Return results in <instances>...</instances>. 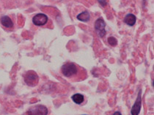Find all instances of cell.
<instances>
[{
  "mask_svg": "<svg viewBox=\"0 0 154 115\" xmlns=\"http://www.w3.org/2000/svg\"><path fill=\"white\" fill-rule=\"evenodd\" d=\"M0 22L4 26H5L7 28H12L13 26V21L11 20V18L8 16H2L0 19Z\"/></svg>",
  "mask_w": 154,
  "mask_h": 115,
  "instance_id": "obj_7",
  "label": "cell"
},
{
  "mask_svg": "<svg viewBox=\"0 0 154 115\" xmlns=\"http://www.w3.org/2000/svg\"><path fill=\"white\" fill-rule=\"evenodd\" d=\"M71 98L73 102L76 103V104H81V103L84 102V100H85V97H84L83 95L79 94V93L73 95Z\"/></svg>",
  "mask_w": 154,
  "mask_h": 115,
  "instance_id": "obj_10",
  "label": "cell"
},
{
  "mask_svg": "<svg viewBox=\"0 0 154 115\" xmlns=\"http://www.w3.org/2000/svg\"><path fill=\"white\" fill-rule=\"evenodd\" d=\"M113 115H122L121 113L120 112V111H116V112L114 113Z\"/></svg>",
  "mask_w": 154,
  "mask_h": 115,
  "instance_id": "obj_13",
  "label": "cell"
},
{
  "mask_svg": "<svg viewBox=\"0 0 154 115\" xmlns=\"http://www.w3.org/2000/svg\"><path fill=\"white\" fill-rule=\"evenodd\" d=\"M38 76L34 71H28L24 76V81L28 86H34L38 83Z\"/></svg>",
  "mask_w": 154,
  "mask_h": 115,
  "instance_id": "obj_2",
  "label": "cell"
},
{
  "mask_svg": "<svg viewBox=\"0 0 154 115\" xmlns=\"http://www.w3.org/2000/svg\"><path fill=\"white\" fill-rule=\"evenodd\" d=\"M141 89L139 91L138 95H137V100L135 101L134 104L132 106L131 110V115H139L142 106V98H141Z\"/></svg>",
  "mask_w": 154,
  "mask_h": 115,
  "instance_id": "obj_5",
  "label": "cell"
},
{
  "mask_svg": "<svg viewBox=\"0 0 154 115\" xmlns=\"http://www.w3.org/2000/svg\"><path fill=\"white\" fill-rule=\"evenodd\" d=\"M108 43L111 45L112 46H115L118 44V41H117L116 38H114V37H109L108 38Z\"/></svg>",
  "mask_w": 154,
  "mask_h": 115,
  "instance_id": "obj_11",
  "label": "cell"
},
{
  "mask_svg": "<svg viewBox=\"0 0 154 115\" xmlns=\"http://www.w3.org/2000/svg\"><path fill=\"white\" fill-rule=\"evenodd\" d=\"M98 2H99L100 4H101L103 7L106 6V0H98Z\"/></svg>",
  "mask_w": 154,
  "mask_h": 115,
  "instance_id": "obj_12",
  "label": "cell"
},
{
  "mask_svg": "<svg viewBox=\"0 0 154 115\" xmlns=\"http://www.w3.org/2000/svg\"><path fill=\"white\" fill-rule=\"evenodd\" d=\"M48 109L43 105H37L28 110V115H47Z\"/></svg>",
  "mask_w": 154,
  "mask_h": 115,
  "instance_id": "obj_3",
  "label": "cell"
},
{
  "mask_svg": "<svg viewBox=\"0 0 154 115\" xmlns=\"http://www.w3.org/2000/svg\"><path fill=\"white\" fill-rule=\"evenodd\" d=\"M136 21H137L136 16H135L134 14H131V13L127 15L124 18V22L130 26H133L135 24V23H136Z\"/></svg>",
  "mask_w": 154,
  "mask_h": 115,
  "instance_id": "obj_8",
  "label": "cell"
},
{
  "mask_svg": "<svg viewBox=\"0 0 154 115\" xmlns=\"http://www.w3.org/2000/svg\"><path fill=\"white\" fill-rule=\"evenodd\" d=\"M105 26H106V24H105L103 18H98L95 22V29L96 31L97 34L101 38H103L106 35Z\"/></svg>",
  "mask_w": 154,
  "mask_h": 115,
  "instance_id": "obj_4",
  "label": "cell"
},
{
  "mask_svg": "<svg viewBox=\"0 0 154 115\" xmlns=\"http://www.w3.org/2000/svg\"><path fill=\"white\" fill-rule=\"evenodd\" d=\"M62 73L65 77H72L78 73V68L73 63H66L62 67Z\"/></svg>",
  "mask_w": 154,
  "mask_h": 115,
  "instance_id": "obj_1",
  "label": "cell"
},
{
  "mask_svg": "<svg viewBox=\"0 0 154 115\" xmlns=\"http://www.w3.org/2000/svg\"><path fill=\"white\" fill-rule=\"evenodd\" d=\"M48 17L43 13H38L32 18L33 24L36 26H43L47 23Z\"/></svg>",
  "mask_w": 154,
  "mask_h": 115,
  "instance_id": "obj_6",
  "label": "cell"
},
{
  "mask_svg": "<svg viewBox=\"0 0 154 115\" xmlns=\"http://www.w3.org/2000/svg\"><path fill=\"white\" fill-rule=\"evenodd\" d=\"M77 19L80 21H83V22H87L90 20V15L89 12L88 11H84V12L79 13V14L77 16Z\"/></svg>",
  "mask_w": 154,
  "mask_h": 115,
  "instance_id": "obj_9",
  "label": "cell"
}]
</instances>
